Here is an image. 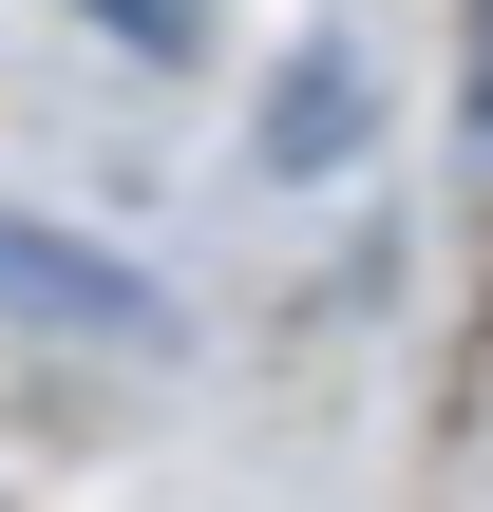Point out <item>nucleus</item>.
Wrapping results in <instances>:
<instances>
[{
  "label": "nucleus",
  "instance_id": "nucleus-1",
  "mask_svg": "<svg viewBox=\"0 0 493 512\" xmlns=\"http://www.w3.org/2000/svg\"><path fill=\"white\" fill-rule=\"evenodd\" d=\"M0 304H19V323H57V342H152V323H171L133 266H95L76 228H19V209H0Z\"/></svg>",
  "mask_w": 493,
  "mask_h": 512
},
{
  "label": "nucleus",
  "instance_id": "nucleus-4",
  "mask_svg": "<svg viewBox=\"0 0 493 512\" xmlns=\"http://www.w3.org/2000/svg\"><path fill=\"white\" fill-rule=\"evenodd\" d=\"M95 38H133V57H209V0H95Z\"/></svg>",
  "mask_w": 493,
  "mask_h": 512
},
{
  "label": "nucleus",
  "instance_id": "nucleus-2",
  "mask_svg": "<svg viewBox=\"0 0 493 512\" xmlns=\"http://www.w3.org/2000/svg\"><path fill=\"white\" fill-rule=\"evenodd\" d=\"M342 133H361V76H342V57H304V76H285V114H266V152H285V171H323Z\"/></svg>",
  "mask_w": 493,
  "mask_h": 512
},
{
  "label": "nucleus",
  "instance_id": "nucleus-3",
  "mask_svg": "<svg viewBox=\"0 0 493 512\" xmlns=\"http://www.w3.org/2000/svg\"><path fill=\"white\" fill-rule=\"evenodd\" d=\"M456 133H475V209H493V0H456Z\"/></svg>",
  "mask_w": 493,
  "mask_h": 512
}]
</instances>
